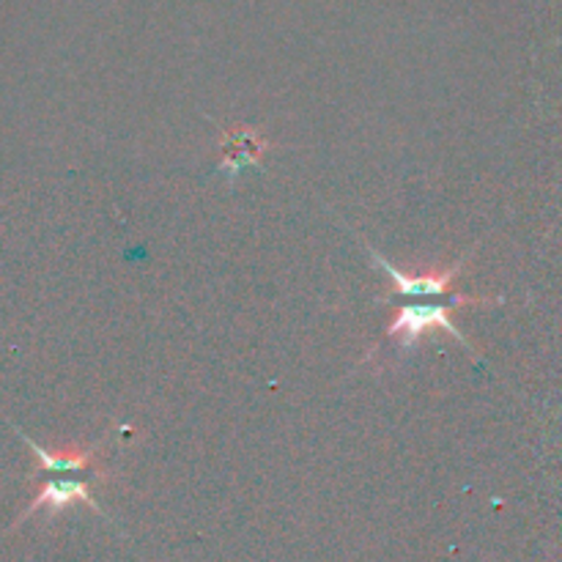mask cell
Instances as JSON below:
<instances>
[{"label":"cell","instance_id":"2","mask_svg":"<svg viewBox=\"0 0 562 562\" xmlns=\"http://www.w3.org/2000/svg\"><path fill=\"white\" fill-rule=\"evenodd\" d=\"M360 241H362V247L368 250V256L376 261V267L384 269V272H387V278H390V294L379 296V302L390 300L393 294H401V296H445V300H448L450 285H453V280L459 278L461 269L467 267V261H470L472 252H475V247H477V245H472L470 250H467L464 256L459 258V261L448 263V267H431L428 272H423V274H404L401 269H395L393 263H390L387 258H384L382 252L376 250V247H371V241L362 239V236H360Z\"/></svg>","mask_w":562,"mask_h":562},{"label":"cell","instance_id":"3","mask_svg":"<svg viewBox=\"0 0 562 562\" xmlns=\"http://www.w3.org/2000/svg\"><path fill=\"white\" fill-rule=\"evenodd\" d=\"M97 481L91 477H80V475H55L49 481H44V486L38 488V494L33 497V503L27 505L25 510L20 514L14 527H20L27 516L38 514V510H49V514H60L64 508H71V505H86L91 508L93 514H102L104 510L99 508V503L93 499L91 486Z\"/></svg>","mask_w":562,"mask_h":562},{"label":"cell","instance_id":"5","mask_svg":"<svg viewBox=\"0 0 562 562\" xmlns=\"http://www.w3.org/2000/svg\"><path fill=\"white\" fill-rule=\"evenodd\" d=\"M220 146H223V162L220 170L228 176L231 181L239 176L241 168L252 165V168H261L263 154L269 151V137H263L261 132L250 130V126H234V130L220 132Z\"/></svg>","mask_w":562,"mask_h":562},{"label":"cell","instance_id":"1","mask_svg":"<svg viewBox=\"0 0 562 562\" xmlns=\"http://www.w3.org/2000/svg\"><path fill=\"white\" fill-rule=\"evenodd\" d=\"M503 300H488V296H467V294H453L450 300L445 302H423V305H404L398 311V316L390 322V327L384 329L382 340H398L401 351H409L426 338L428 333H442L453 335L472 357H477V351L472 349L470 340L464 338L459 327L450 322V311L453 307H492Z\"/></svg>","mask_w":562,"mask_h":562},{"label":"cell","instance_id":"4","mask_svg":"<svg viewBox=\"0 0 562 562\" xmlns=\"http://www.w3.org/2000/svg\"><path fill=\"white\" fill-rule=\"evenodd\" d=\"M14 431L20 434L22 442H25L27 448L33 450V456H36V470H33V477L42 475V472L44 475H80V472H88V470H91L99 481H110V477H113L104 467L97 464V453L104 442L88 445V448H69V450H58V453H49V450H44L42 445L33 442V439L27 437V434H22L16 426Z\"/></svg>","mask_w":562,"mask_h":562}]
</instances>
